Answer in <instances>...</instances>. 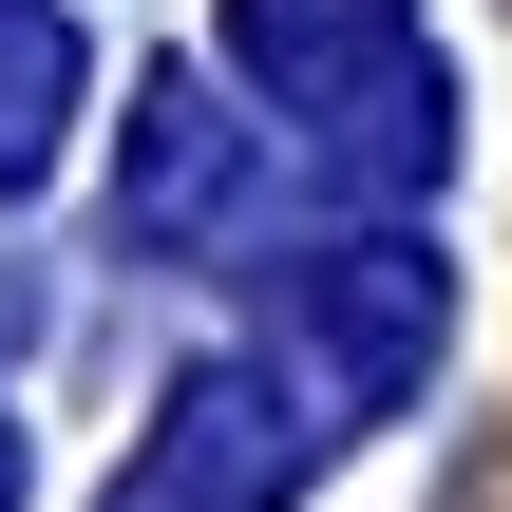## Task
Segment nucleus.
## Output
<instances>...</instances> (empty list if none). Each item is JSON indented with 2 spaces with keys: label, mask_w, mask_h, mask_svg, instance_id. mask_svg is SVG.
I'll return each mask as SVG.
<instances>
[{
  "label": "nucleus",
  "mask_w": 512,
  "mask_h": 512,
  "mask_svg": "<svg viewBox=\"0 0 512 512\" xmlns=\"http://www.w3.org/2000/svg\"><path fill=\"white\" fill-rule=\"evenodd\" d=\"M0 512H19V437H0Z\"/></svg>",
  "instance_id": "obj_6"
},
{
  "label": "nucleus",
  "mask_w": 512,
  "mask_h": 512,
  "mask_svg": "<svg viewBox=\"0 0 512 512\" xmlns=\"http://www.w3.org/2000/svg\"><path fill=\"white\" fill-rule=\"evenodd\" d=\"M228 38H247V76H285V114H323L342 133V171H418L437 152V114H418V57H399V0H228Z\"/></svg>",
  "instance_id": "obj_1"
},
{
  "label": "nucleus",
  "mask_w": 512,
  "mask_h": 512,
  "mask_svg": "<svg viewBox=\"0 0 512 512\" xmlns=\"http://www.w3.org/2000/svg\"><path fill=\"white\" fill-rule=\"evenodd\" d=\"M57 95H76V38H57V0H0V190L57 152Z\"/></svg>",
  "instance_id": "obj_5"
},
{
  "label": "nucleus",
  "mask_w": 512,
  "mask_h": 512,
  "mask_svg": "<svg viewBox=\"0 0 512 512\" xmlns=\"http://www.w3.org/2000/svg\"><path fill=\"white\" fill-rule=\"evenodd\" d=\"M285 475H304V418L266 380H190L152 418V456L114 475V512H285Z\"/></svg>",
  "instance_id": "obj_2"
},
{
  "label": "nucleus",
  "mask_w": 512,
  "mask_h": 512,
  "mask_svg": "<svg viewBox=\"0 0 512 512\" xmlns=\"http://www.w3.org/2000/svg\"><path fill=\"white\" fill-rule=\"evenodd\" d=\"M285 304H304V342H323L342 399H399V380L437 361V266H418V247H323Z\"/></svg>",
  "instance_id": "obj_3"
},
{
  "label": "nucleus",
  "mask_w": 512,
  "mask_h": 512,
  "mask_svg": "<svg viewBox=\"0 0 512 512\" xmlns=\"http://www.w3.org/2000/svg\"><path fill=\"white\" fill-rule=\"evenodd\" d=\"M228 190H247V133H228L209 95H133V171H114V228H133V247H209V228H228Z\"/></svg>",
  "instance_id": "obj_4"
}]
</instances>
